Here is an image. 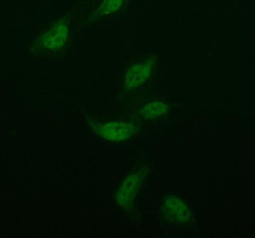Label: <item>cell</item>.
I'll list each match as a JSON object with an SVG mask.
<instances>
[{"instance_id":"obj_1","label":"cell","mask_w":255,"mask_h":238,"mask_svg":"<svg viewBox=\"0 0 255 238\" xmlns=\"http://www.w3.org/2000/svg\"><path fill=\"white\" fill-rule=\"evenodd\" d=\"M155 170L157 158L153 153L136 155L129 163H126L118 174L116 186L113 187L109 196L113 211L129 221H138L143 198Z\"/></svg>"},{"instance_id":"obj_3","label":"cell","mask_w":255,"mask_h":238,"mask_svg":"<svg viewBox=\"0 0 255 238\" xmlns=\"http://www.w3.org/2000/svg\"><path fill=\"white\" fill-rule=\"evenodd\" d=\"M162 60L163 56L151 53L128 56L118 77V89L123 97V104L153 96V87L157 84V73Z\"/></svg>"},{"instance_id":"obj_2","label":"cell","mask_w":255,"mask_h":238,"mask_svg":"<svg viewBox=\"0 0 255 238\" xmlns=\"http://www.w3.org/2000/svg\"><path fill=\"white\" fill-rule=\"evenodd\" d=\"M77 24L72 9L43 20L27 43V55L36 60H63L73 44Z\"/></svg>"},{"instance_id":"obj_4","label":"cell","mask_w":255,"mask_h":238,"mask_svg":"<svg viewBox=\"0 0 255 238\" xmlns=\"http://www.w3.org/2000/svg\"><path fill=\"white\" fill-rule=\"evenodd\" d=\"M84 122L89 128V134L97 143L106 146H119L134 141L143 131V126L138 124L133 118L126 114H111V116H96L87 114Z\"/></svg>"},{"instance_id":"obj_6","label":"cell","mask_w":255,"mask_h":238,"mask_svg":"<svg viewBox=\"0 0 255 238\" xmlns=\"http://www.w3.org/2000/svg\"><path fill=\"white\" fill-rule=\"evenodd\" d=\"M179 108H180V102H177L172 97L150 96L145 97V99L121 104L116 113L133 118L138 124L143 126V129H146L150 126L157 124V122L170 121L177 114Z\"/></svg>"},{"instance_id":"obj_5","label":"cell","mask_w":255,"mask_h":238,"mask_svg":"<svg viewBox=\"0 0 255 238\" xmlns=\"http://www.w3.org/2000/svg\"><path fill=\"white\" fill-rule=\"evenodd\" d=\"M157 218L162 230L168 233L187 232L199 223L192 199L180 191H167L158 196Z\"/></svg>"},{"instance_id":"obj_7","label":"cell","mask_w":255,"mask_h":238,"mask_svg":"<svg viewBox=\"0 0 255 238\" xmlns=\"http://www.w3.org/2000/svg\"><path fill=\"white\" fill-rule=\"evenodd\" d=\"M77 27L99 26L109 19H116L129 9L126 0H102V2H75L72 7Z\"/></svg>"}]
</instances>
